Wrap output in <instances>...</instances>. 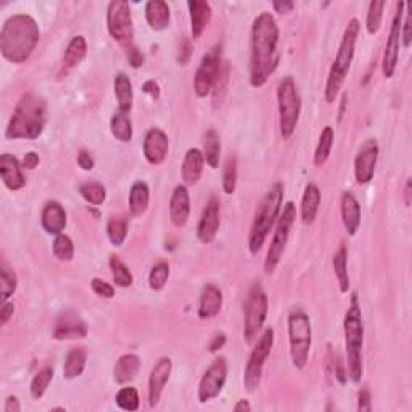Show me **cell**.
<instances>
[{
	"label": "cell",
	"mask_w": 412,
	"mask_h": 412,
	"mask_svg": "<svg viewBox=\"0 0 412 412\" xmlns=\"http://www.w3.org/2000/svg\"><path fill=\"white\" fill-rule=\"evenodd\" d=\"M140 371V358L134 353H126L123 354L120 359L116 361L115 369H113V377L116 380V383L124 385L133 382L137 377V374Z\"/></svg>",
	"instance_id": "obj_31"
},
{
	"label": "cell",
	"mask_w": 412,
	"mask_h": 412,
	"mask_svg": "<svg viewBox=\"0 0 412 412\" xmlns=\"http://www.w3.org/2000/svg\"><path fill=\"white\" fill-rule=\"evenodd\" d=\"M361 24L356 18H351L348 23V26L343 33L339 52H336V57L332 68H330L327 84H326V100L327 103H334L339 92L341 91V86L345 83V79L349 73V68H351L353 58H354V48L356 42H358Z\"/></svg>",
	"instance_id": "obj_6"
},
{
	"label": "cell",
	"mask_w": 412,
	"mask_h": 412,
	"mask_svg": "<svg viewBox=\"0 0 412 412\" xmlns=\"http://www.w3.org/2000/svg\"><path fill=\"white\" fill-rule=\"evenodd\" d=\"M168 279H170V264L165 263V261H161V263L155 264L148 274L150 289L155 292L163 290L165 285L168 284Z\"/></svg>",
	"instance_id": "obj_44"
},
{
	"label": "cell",
	"mask_w": 412,
	"mask_h": 412,
	"mask_svg": "<svg viewBox=\"0 0 412 412\" xmlns=\"http://www.w3.org/2000/svg\"><path fill=\"white\" fill-rule=\"evenodd\" d=\"M237 177H239V172H237V158L229 157L222 171V190L226 195H232L235 192Z\"/></svg>",
	"instance_id": "obj_47"
},
{
	"label": "cell",
	"mask_w": 412,
	"mask_h": 412,
	"mask_svg": "<svg viewBox=\"0 0 412 412\" xmlns=\"http://www.w3.org/2000/svg\"><path fill=\"white\" fill-rule=\"evenodd\" d=\"M18 287V277L15 271H11L9 266H2L0 269V302H9V298L14 295Z\"/></svg>",
	"instance_id": "obj_41"
},
{
	"label": "cell",
	"mask_w": 412,
	"mask_h": 412,
	"mask_svg": "<svg viewBox=\"0 0 412 412\" xmlns=\"http://www.w3.org/2000/svg\"><path fill=\"white\" fill-rule=\"evenodd\" d=\"M53 254L60 261H71L74 258V243L70 237L65 234L55 235Z\"/></svg>",
	"instance_id": "obj_48"
},
{
	"label": "cell",
	"mask_w": 412,
	"mask_h": 412,
	"mask_svg": "<svg viewBox=\"0 0 412 412\" xmlns=\"http://www.w3.org/2000/svg\"><path fill=\"white\" fill-rule=\"evenodd\" d=\"M411 26H412L411 14H404L403 24H401V39H403L404 47L411 46Z\"/></svg>",
	"instance_id": "obj_51"
},
{
	"label": "cell",
	"mask_w": 412,
	"mask_h": 412,
	"mask_svg": "<svg viewBox=\"0 0 412 412\" xmlns=\"http://www.w3.org/2000/svg\"><path fill=\"white\" fill-rule=\"evenodd\" d=\"M227 380V363L224 358L213 361L208 369L205 371L198 385V401L208 403L221 395Z\"/></svg>",
	"instance_id": "obj_14"
},
{
	"label": "cell",
	"mask_w": 412,
	"mask_h": 412,
	"mask_svg": "<svg viewBox=\"0 0 412 412\" xmlns=\"http://www.w3.org/2000/svg\"><path fill=\"white\" fill-rule=\"evenodd\" d=\"M91 287H92V290L93 293H96L97 297L100 298H113L115 297V287L111 285V284H107L105 280L102 279H98V277H93L91 280Z\"/></svg>",
	"instance_id": "obj_49"
},
{
	"label": "cell",
	"mask_w": 412,
	"mask_h": 412,
	"mask_svg": "<svg viewBox=\"0 0 412 412\" xmlns=\"http://www.w3.org/2000/svg\"><path fill=\"white\" fill-rule=\"evenodd\" d=\"M224 343H226V335H224V334H217V335H215V339L211 340L208 349H210L211 353H216L217 349H221V348L224 346Z\"/></svg>",
	"instance_id": "obj_59"
},
{
	"label": "cell",
	"mask_w": 412,
	"mask_h": 412,
	"mask_svg": "<svg viewBox=\"0 0 412 412\" xmlns=\"http://www.w3.org/2000/svg\"><path fill=\"white\" fill-rule=\"evenodd\" d=\"M221 226V215H220V200L211 197L210 202L206 203L203 215L200 217L197 235L198 240L208 245V243L215 242L217 232H220Z\"/></svg>",
	"instance_id": "obj_17"
},
{
	"label": "cell",
	"mask_w": 412,
	"mask_h": 412,
	"mask_svg": "<svg viewBox=\"0 0 412 412\" xmlns=\"http://www.w3.org/2000/svg\"><path fill=\"white\" fill-rule=\"evenodd\" d=\"M272 9L276 10L277 14L285 15V14H290V11L295 9V4H293V2H274Z\"/></svg>",
	"instance_id": "obj_58"
},
{
	"label": "cell",
	"mask_w": 412,
	"mask_h": 412,
	"mask_svg": "<svg viewBox=\"0 0 412 412\" xmlns=\"http://www.w3.org/2000/svg\"><path fill=\"white\" fill-rule=\"evenodd\" d=\"M47 123V103L36 93H24L16 103L9 126L5 129V137L10 140H36L43 133Z\"/></svg>",
	"instance_id": "obj_3"
},
{
	"label": "cell",
	"mask_w": 412,
	"mask_h": 412,
	"mask_svg": "<svg viewBox=\"0 0 412 412\" xmlns=\"http://www.w3.org/2000/svg\"><path fill=\"white\" fill-rule=\"evenodd\" d=\"M41 41V29L33 16L18 14L7 18L0 31V52L14 65L24 63Z\"/></svg>",
	"instance_id": "obj_2"
},
{
	"label": "cell",
	"mask_w": 412,
	"mask_h": 412,
	"mask_svg": "<svg viewBox=\"0 0 412 412\" xmlns=\"http://www.w3.org/2000/svg\"><path fill=\"white\" fill-rule=\"evenodd\" d=\"M187 5H189V11H190L192 39L195 41L203 34V31L210 24L213 10H211V5L208 2H205V0H190Z\"/></svg>",
	"instance_id": "obj_27"
},
{
	"label": "cell",
	"mask_w": 412,
	"mask_h": 412,
	"mask_svg": "<svg viewBox=\"0 0 412 412\" xmlns=\"http://www.w3.org/2000/svg\"><path fill=\"white\" fill-rule=\"evenodd\" d=\"M0 176H2L4 185L9 190L16 192L26 185V177L23 174V166L15 155L4 153L0 157Z\"/></svg>",
	"instance_id": "obj_20"
},
{
	"label": "cell",
	"mask_w": 412,
	"mask_h": 412,
	"mask_svg": "<svg viewBox=\"0 0 412 412\" xmlns=\"http://www.w3.org/2000/svg\"><path fill=\"white\" fill-rule=\"evenodd\" d=\"M172 371V361L170 358H160L157 361V364L153 366L152 372H150L148 377V403L150 408H155L158 406L161 395H163V390L168 383V380L171 377Z\"/></svg>",
	"instance_id": "obj_19"
},
{
	"label": "cell",
	"mask_w": 412,
	"mask_h": 412,
	"mask_svg": "<svg viewBox=\"0 0 412 412\" xmlns=\"http://www.w3.org/2000/svg\"><path fill=\"white\" fill-rule=\"evenodd\" d=\"M279 103V128L284 140H289L295 134L297 124L302 113V97L292 76H285L277 86Z\"/></svg>",
	"instance_id": "obj_7"
},
{
	"label": "cell",
	"mask_w": 412,
	"mask_h": 412,
	"mask_svg": "<svg viewBox=\"0 0 412 412\" xmlns=\"http://www.w3.org/2000/svg\"><path fill=\"white\" fill-rule=\"evenodd\" d=\"M358 411L359 412H371L372 404H371V393L367 388H363L358 395Z\"/></svg>",
	"instance_id": "obj_52"
},
{
	"label": "cell",
	"mask_w": 412,
	"mask_h": 412,
	"mask_svg": "<svg viewBox=\"0 0 412 412\" xmlns=\"http://www.w3.org/2000/svg\"><path fill=\"white\" fill-rule=\"evenodd\" d=\"M145 18L153 31H165L171 21L170 5L163 0H150L145 5Z\"/></svg>",
	"instance_id": "obj_30"
},
{
	"label": "cell",
	"mask_w": 412,
	"mask_h": 412,
	"mask_svg": "<svg viewBox=\"0 0 412 412\" xmlns=\"http://www.w3.org/2000/svg\"><path fill=\"white\" fill-rule=\"evenodd\" d=\"M345 330V348H346V376L353 383H359L363 378V345H364V322L361 306L358 302V293H353L348 311L343 319Z\"/></svg>",
	"instance_id": "obj_4"
},
{
	"label": "cell",
	"mask_w": 412,
	"mask_h": 412,
	"mask_svg": "<svg viewBox=\"0 0 412 412\" xmlns=\"http://www.w3.org/2000/svg\"><path fill=\"white\" fill-rule=\"evenodd\" d=\"M267 317V295L259 284H254L249 290L245 304V340L253 343L264 327Z\"/></svg>",
	"instance_id": "obj_11"
},
{
	"label": "cell",
	"mask_w": 412,
	"mask_h": 412,
	"mask_svg": "<svg viewBox=\"0 0 412 412\" xmlns=\"http://www.w3.org/2000/svg\"><path fill=\"white\" fill-rule=\"evenodd\" d=\"M297 220V206L293 202L284 205V210L280 211L276 232H274V239L271 242V247L267 249V256L264 261V271L266 274H272L280 263V258L285 252L287 242H289L290 230L293 222Z\"/></svg>",
	"instance_id": "obj_9"
},
{
	"label": "cell",
	"mask_w": 412,
	"mask_h": 412,
	"mask_svg": "<svg viewBox=\"0 0 412 412\" xmlns=\"http://www.w3.org/2000/svg\"><path fill=\"white\" fill-rule=\"evenodd\" d=\"M110 269L113 274V282L116 287H123V289H128L134 284L133 272L129 271V267L123 263L120 259V256H110Z\"/></svg>",
	"instance_id": "obj_39"
},
{
	"label": "cell",
	"mask_w": 412,
	"mask_h": 412,
	"mask_svg": "<svg viewBox=\"0 0 412 412\" xmlns=\"http://www.w3.org/2000/svg\"><path fill=\"white\" fill-rule=\"evenodd\" d=\"M334 140H335V133L332 126H326L322 129L319 142H317L316 152H314V165L316 166H324L327 163V160L330 157V152L334 148Z\"/></svg>",
	"instance_id": "obj_36"
},
{
	"label": "cell",
	"mask_w": 412,
	"mask_h": 412,
	"mask_svg": "<svg viewBox=\"0 0 412 412\" xmlns=\"http://www.w3.org/2000/svg\"><path fill=\"white\" fill-rule=\"evenodd\" d=\"M274 346V330L266 329L263 335L259 336L258 343H256L249 359L245 367V376H243V383L248 391L258 390L261 383V377H263V369L267 358H269L271 349Z\"/></svg>",
	"instance_id": "obj_12"
},
{
	"label": "cell",
	"mask_w": 412,
	"mask_h": 412,
	"mask_svg": "<svg viewBox=\"0 0 412 412\" xmlns=\"http://www.w3.org/2000/svg\"><path fill=\"white\" fill-rule=\"evenodd\" d=\"M42 227L50 235L63 234L66 227V211L58 202H47L41 215Z\"/></svg>",
	"instance_id": "obj_23"
},
{
	"label": "cell",
	"mask_w": 412,
	"mask_h": 412,
	"mask_svg": "<svg viewBox=\"0 0 412 412\" xmlns=\"http://www.w3.org/2000/svg\"><path fill=\"white\" fill-rule=\"evenodd\" d=\"M78 165L79 168H83L84 171H92L93 166H96V161H93L92 155L87 152V150H81L78 153Z\"/></svg>",
	"instance_id": "obj_53"
},
{
	"label": "cell",
	"mask_w": 412,
	"mask_h": 412,
	"mask_svg": "<svg viewBox=\"0 0 412 412\" xmlns=\"http://www.w3.org/2000/svg\"><path fill=\"white\" fill-rule=\"evenodd\" d=\"M142 91L147 93V96L152 97L153 100H158L160 98V93H161V89H160V86L158 83L155 79H148L143 83L142 86Z\"/></svg>",
	"instance_id": "obj_56"
},
{
	"label": "cell",
	"mask_w": 412,
	"mask_h": 412,
	"mask_svg": "<svg viewBox=\"0 0 412 412\" xmlns=\"http://www.w3.org/2000/svg\"><path fill=\"white\" fill-rule=\"evenodd\" d=\"M190 216V195L187 185H177L170 200V217L176 227H184Z\"/></svg>",
	"instance_id": "obj_22"
},
{
	"label": "cell",
	"mask_w": 412,
	"mask_h": 412,
	"mask_svg": "<svg viewBox=\"0 0 412 412\" xmlns=\"http://www.w3.org/2000/svg\"><path fill=\"white\" fill-rule=\"evenodd\" d=\"M385 7H386L385 2H371L369 10H367V20H366V28L369 34L378 33L380 26H382Z\"/></svg>",
	"instance_id": "obj_46"
},
{
	"label": "cell",
	"mask_w": 412,
	"mask_h": 412,
	"mask_svg": "<svg viewBox=\"0 0 412 412\" xmlns=\"http://www.w3.org/2000/svg\"><path fill=\"white\" fill-rule=\"evenodd\" d=\"M222 292L213 284H206L200 295L198 317L200 319H211L221 313L222 309Z\"/></svg>",
	"instance_id": "obj_24"
},
{
	"label": "cell",
	"mask_w": 412,
	"mask_h": 412,
	"mask_svg": "<svg viewBox=\"0 0 412 412\" xmlns=\"http://www.w3.org/2000/svg\"><path fill=\"white\" fill-rule=\"evenodd\" d=\"M128 60L133 68H140L143 65V55L139 52L135 46L128 48Z\"/></svg>",
	"instance_id": "obj_57"
},
{
	"label": "cell",
	"mask_w": 412,
	"mask_h": 412,
	"mask_svg": "<svg viewBox=\"0 0 412 412\" xmlns=\"http://www.w3.org/2000/svg\"><path fill=\"white\" fill-rule=\"evenodd\" d=\"M289 340L292 364L298 371H303L309 359V351L313 346V327L309 316L302 309H297L289 316Z\"/></svg>",
	"instance_id": "obj_8"
},
{
	"label": "cell",
	"mask_w": 412,
	"mask_h": 412,
	"mask_svg": "<svg viewBox=\"0 0 412 412\" xmlns=\"http://www.w3.org/2000/svg\"><path fill=\"white\" fill-rule=\"evenodd\" d=\"M205 157L198 148L187 150L182 163V179L185 185H195L203 174Z\"/></svg>",
	"instance_id": "obj_29"
},
{
	"label": "cell",
	"mask_w": 412,
	"mask_h": 412,
	"mask_svg": "<svg viewBox=\"0 0 412 412\" xmlns=\"http://www.w3.org/2000/svg\"><path fill=\"white\" fill-rule=\"evenodd\" d=\"M411 197H412V182H411V179H408V182H406V187H404V203L406 206H411Z\"/></svg>",
	"instance_id": "obj_62"
},
{
	"label": "cell",
	"mask_w": 412,
	"mask_h": 412,
	"mask_svg": "<svg viewBox=\"0 0 412 412\" xmlns=\"http://www.w3.org/2000/svg\"><path fill=\"white\" fill-rule=\"evenodd\" d=\"M4 411L5 412H20L21 406H20V403H18V399L15 396H9L7 401H5Z\"/></svg>",
	"instance_id": "obj_60"
},
{
	"label": "cell",
	"mask_w": 412,
	"mask_h": 412,
	"mask_svg": "<svg viewBox=\"0 0 412 412\" xmlns=\"http://www.w3.org/2000/svg\"><path fill=\"white\" fill-rule=\"evenodd\" d=\"M115 96L118 100V111L123 113H130L133 110L134 102V92H133V83L128 78V74L118 73L115 78Z\"/></svg>",
	"instance_id": "obj_32"
},
{
	"label": "cell",
	"mask_w": 412,
	"mask_h": 412,
	"mask_svg": "<svg viewBox=\"0 0 412 412\" xmlns=\"http://www.w3.org/2000/svg\"><path fill=\"white\" fill-rule=\"evenodd\" d=\"M86 53H87L86 39L83 36H74L65 50V57H63V61H61L58 78L66 76L68 73L73 71L76 66H79L81 61L86 58Z\"/></svg>",
	"instance_id": "obj_25"
},
{
	"label": "cell",
	"mask_w": 412,
	"mask_h": 412,
	"mask_svg": "<svg viewBox=\"0 0 412 412\" xmlns=\"http://www.w3.org/2000/svg\"><path fill=\"white\" fill-rule=\"evenodd\" d=\"M378 160V143L377 140L369 139L363 143L358 155L354 158V177L356 182L364 185L374 179Z\"/></svg>",
	"instance_id": "obj_16"
},
{
	"label": "cell",
	"mask_w": 412,
	"mask_h": 412,
	"mask_svg": "<svg viewBox=\"0 0 412 412\" xmlns=\"http://www.w3.org/2000/svg\"><path fill=\"white\" fill-rule=\"evenodd\" d=\"M15 313V304L10 302H5L0 306V326H7L10 317Z\"/></svg>",
	"instance_id": "obj_54"
},
{
	"label": "cell",
	"mask_w": 412,
	"mask_h": 412,
	"mask_svg": "<svg viewBox=\"0 0 412 412\" xmlns=\"http://www.w3.org/2000/svg\"><path fill=\"white\" fill-rule=\"evenodd\" d=\"M222 63L224 61L221 55V46H215L202 58V63H200L195 73V79H193V89H195L198 97L203 98L213 92V87L221 73Z\"/></svg>",
	"instance_id": "obj_13"
},
{
	"label": "cell",
	"mask_w": 412,
	"mask_h": 412,
	"mask_svg": "<svg viewBox=\"0 0 412 412\" xmlns=\"http://www.w3.org/2000/svg\"><path fill=\"white\" fill-rule=\"evenodd\" d=\"M111 134L116 140L128 143L133 140V123H130V118L128 113H123V111H116L111 118L110 123Z\"/></svg>",
	"instance_id": "obj_37"
},
{
	"label": "cell",
	"mask_w": 412,
	"mask_h": 412,
	"mask_svg": "<svg viewBox=\"0 0 412 412\" xmlns=\"http://www.w3.org/2000/svg\"><path fill=\"white\" fill-rule=\"evenodd\" d=\"M116 404L120 406L123 411H137L140 408V398L139 393L134 386H124L116 395Z\"/></svg>",
	"instance_id": "obj_45"
},
{
	"label": "cell",
	"mask_w": 412,
	"mask_h": 412,
	"mask_svg": "<svg viewBox=\"0 0 412 412\" xmlns=\"http://www.w3.org/2000/svg\"><path fill=\"white\" fill-rule=\"evenodd\" d=\"M53 380V369L52 367H43L36 374L33 382H31V396L34 399H41L48 388L50 382Z\"/></svg>",
	"instance_id": "obj_42"
},
{
	"label": "cell",
	"mask_w": 412,
	"mask_h": 412,
	"mask_svg": "<svg viewBox=\"0 0 412 412\" xmlns=\"http://www.w3.org/2000/svg\"><path fill=\"white\" fill-rule=\"evenodd\" d=\"M321 190L316 184H308L304 187V193L302 198V206H299V213H302V221L306 226L313 224L319 213L321 206Z\"/></svg>",
	"instance_id": "obj_28"
},
{
	"label": "cell",
	"mask_w": 412,
	"mask_h": 412,
	"mask_svg": "<svg viewBox=\"0 0 412 412\" xmlns=\"http://www.w3.org/2000/svg\"><path fill=\"white\" fill-rule=\"evenodd\" d=\"M192 52H193V47H192V42L187 39V37H182V41H180V47H179V63L180 65H185L189 63V60L192 57Z\"/></svg>",
	"instance_id": "obj_50"
},
{
	"label": "cell",
	"mask_w": 412,
	"mask_h": 412,
	"mask_svg": "<svg viewBox=\"0 0 412 412\" xmlns=\"http://www.w3.org/2000/svg\"><path fill=\"white\" fill-rule=\"evenodd\" d=\"M87 336V326L78 314L65 313L58 317L53 330L55 340H78Z\"/></svg>",
	"instance_id": "obj_21"
},
{
	"label": "cell",
	"mask_w": 412,
	"mask_h": 412,
	"mask_svg": "<svg viewBox=\"0 0 412 412\" xmlns=\"http://www.w3.org/2000/svg\"><path fill=\"white\" fill-rule=\"evenodd\" d=\"M41 163V157L36 152H28L21 160L23 170H36Z\"/></svg>",
	"instance_id": "obj_55"
},
{
	"label": "cell",
	"mask_w": 412,
	"mask_h": 412,
	"mask_svg": "<svg viewBox=\"0 0 412 412\" xmlns=\"http://www.w3.org/2000/svg\"><path fill=\"white\" fill-rule=\"evenodd\" d=\"M79 193L87 203H91L93 206L102 205L105 200H107V189H105L100 182H93V180L81 184Z\"/></svg>",
	"instance_id": "obj_40"
},
{
	"label": "cell",
	"mask_w": 412,
	"mask_h": 412,
	"mask_svg": "<svg viewBox=\"0 0 412 412\" xmlns=\"http://www.w3.org/2000/svg\"><path fill=\"white\" fill-rule=\"evenodd\" d=\"M86 361H87V353L84 348H73L70 353L66 354L65 366H63V377L66 380L78 378L79 376H83V372L86 369Z\"/></svg>",
	"instance_id": "obj_34"
},
{
	"label": "cell",
	"mask_w": 412,
	"mask_h": 412,
	"mask_svg": "<svg viewBox=\"0 0 412 412\" xmlns=\"http://www.w3.org/2000/svg\"><path fill=\"white\" fill-rule=\"evenodd\" d=\"M107 235L115 247H121L128 237V222L123 217H110L107 224Z\"/></svg>",
	"instance_id": "obj_43"
},
{
	"label": "cell",
	"mask_w": 412,
	"mask_h": 412,
	"mask_svg": "<svg viewBox=\"0 0 412 412\" xmlns=\"http://www.w3.org/2000/svg\"><path fill=\"white\" fill-rule=\"evenodd\" d=\"M279 26L276 18L267 11L254 18L252 26V60L249 84L263 87L279 65Z\"/></svg>",
	"instance_id": "obj_1"
},
{
	"label": "cell",
	"mask_w": 412,
	"mask_h": 412,
	"mask_svg": "<svg viewBox=\"0 0 412 412\" xmlns=\"http://www.w3.org/2000/svg\"><path fill=\"white\" fill-rule=\"evenodd\" d=\"M170 153V139L158 128H152L143 139V155L150 165L160 166L165 163Z\"/></svg>",
	"instance_id": "obj_18"
},
{
	"label": "cell",
	"mask_w": 412,
	"mask_h": 412,
	"mask_svg": "<svg viewBox=\"0 0 412 412\" xmlns=\"http://www.w3.org/2000/svg\"><path fill=\"white\" fill-rule=\"evenodd\" d=\"M404 9H406L404 2H399L396 5V14H395V18H393L390 37L385 47L382 68H383V76L386 79L393 78V74H395L396 71L398 57H399V43H401V24L404 18Z\"/></svg>",
	"instance_id": "obj_15"
},
{
	"label": "cell",
	"mask_w": 412,
	"mask_h": 412,
	"mask_svg": "<svg viewBox=\"0 0 412 412\" xmlns=\"http://www.w3.org/2000/svg\"><path fill=\"white\" fill-rule=\"evenodd\" d=\"M282 202H284V185L277 182L271 187L269 192H267L264 198L261 200L258 210H256L252 230H249L248 237V249L253 256L259 253V249L263 248L267 235H269L271 229L274 227V224L277 222L280 211H282Z\"/></svg>",
	"instance_id": "obj_5"
},
{
	"label": "cell",
	"mask_w": 412,
	"mask_h": 412,
	"mask_svg": "<svg viewBox=\"0 0 412 412\" xmlns=\"http://www.w3.org/2000/svg\"><path fill=\"white\" fill-rule=\"evenodd\" d=\"M107 28L110 36L126 48L133 47L134 39V23L133 11L124 0H113L107 9Z\"/></svg>",
	"instance_id": "obj_10"
},
{
	"label": "cell",
	"mask_w": 412,
	"mask_h": 412,
	"mask_svg": "<svg viewBox=\"0 0 412 412\" xmlns=\"http://www.w3.org/2000/svg\"><path fill=\"white\" fill-rule=\"evenodd\" d=\"M346 248L345 245H341L339 248V252H335L332 264H334V271L335 276L339 279V285H340V292L346 293L349 289V276H348V264H346Z\"/></svg>",
	"instance_id": "obj_38"
},
{
	"label": "cell",
	"mask_w": 412,
	"mask_h": 412,
	"mask_svg": "<svg viewBox=\"0 0 412 412\" xmlns=\"http://www.w3.org/2000/svg\"><path fill=\"white\" fill-rule=\"evenodd\" d=\"M341 221L348 235H356L361 224V205L351 192L341 195Z\"/></svg>",
	"instance_id": "obj_26"
},
{
	"label": "cell",
	"mask_w": 412,
	"mask_h": 412,
	"mask_svg": "<svg viewBox=\"0 0 412 412\" xmlns=\"http://www.w3.org/2000/svg\"><path fill=\"white\" fill-rule=\"evenodd\" d=\"M150 203V189L145 182L137 180L129 192V211L130 215L139 217L145 213Z\"/></svg>",
	"instance_id": "obj_33"
},
{
	"label": "cell",
	"mask_w": 412,
	"mask_h": 412,
	"mask_svg": "<svg viewBox=\"0 0 412 412\" xmlns=\"http://www.w3.org/2000/svg\"><path fill=\"white\" fill-rule=\"evenodd\" d=\"M234 411L235 412H249L252 411V404H249L247 399H240V401L234 406Z\"/></svg>",
	"instance_id": "obj_61"
},
{
	"label": "cell",
	"mask_w": 412,
	"mask_h": 412,
	"mask_svg": "<svg viewBox=\"0 0 412 412\" xmlns=\"http://www.w3.org/2000/svg\"><path fill=\"white\" fill-rule=\"evenodd\" d=\"M203 157L205 161L208 163L210 168L216 170L220 166L221 160V140L220 135L215 129H210L208 133L205 134V142H203Z\"/></svg>",
	"instance_id": "obj_35"
}]
</instances>
